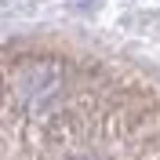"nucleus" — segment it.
<instances>
[{"label": "nucleus", "mask_w": 160, "mask_h": 160, "mask_svg": "<svg viewBox=\"0 0 160 160\" xmlns=\"http://www.w3.org/2000/svg\"><path fill=\"white\" fill-rule=\"evenodd\" d=\"M55 88H58V73L51 66H26V73L18 77V95L29 102H40L48 95H55Z\"/></svg>", "instance_id": "1"}]
</instances>
